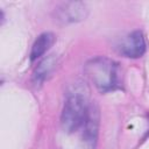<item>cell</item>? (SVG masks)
<instances>
[{"instance_id":"cell-1","label":"cell","mask_w":149,"mask_h":149,"mask_svg":"<svg viewBox=\"0 0 149 149\" xmlns=\"http://www.w3.org/2000/svg\"><path fill=\"white\" fill-rule=\"evenodd\" d=\"M87 79L100 91L109 92L121 87L122 71L118 62L107 57H94L84 66Z\"/></svg>"},{"instance_id":"cell-2","label":"cell","mask_w":149,"mask_h":149,"mask_svg":"<svg viewBox=\"0 0 149 149\" xmlns=\"http://www.w3.org/2000/svg\"><path fill=\"white\" fill-rule=\"evenodd\" d=\"M88 106L90 102L83 91L74 90L69 93L61 115L62 128L68 133L78 130L85 121Z\"/></svg>"},{"instance_id":"cell-3","label":"cell","mask_w":149,"mask_h":149,"mask_svg":"<svg viewBox=\"0 0 149 149\" xmlns=\"http://www.w3.org/2000/svg\"><path fill=\"white\" fill-rule=\"evenodd\" d=\"M83 140L88 149H94L99 130V108L95 104L91 102L87 109L85 121L83 123Z\"/></svg>"},{"instance_id":"cell-4","label":"cell","mask_w":149,"mask_h":149,"mask_svg":"<svg viewBox=\"0 0 149 149\" xmlns=\"http://www.w3.org/2000/svg\"><path fill=\"white\" fill-rule=\"evenodd\" d=\"M119 51L129 58H139L146 52V41L142 31L135 30L121 40Z\"/></svg>"},{"instance_id":"cell-5","label":"cell","mask_w":149,"mask_h":149,"mask_svg":"<svg viewBox=\"0 0 149 149\" xmlns=\"http://www.w3.org/2000/svg\"><path fill=\"white\" fill-rule=\"evenodd\" d=\"M57 20L62 22H77L81 21L87 16V7L80 1L63 2L56 9Z\"/></svg>"},{"instance_id":"cell-6","label":"cell","mask_w":149,"mask_h":149,"mask_svg":"<svg viewBox=\"0 0 149 149\" xmlns=\"http://www.w3.org/2000/svg\"><path fill=\"white\" fill-rule=\"evenodd\" d=\"M56 37L52 33H43L41 34L34 42L33 47H31V51H30V61L34 62L37 58H40L42 55H44L55 43Z\"/></svg>"},{"instance_id":"cell-7","label":"cell","mask_w":149,"mask_h":149,"mask_svg":"<svg viewBox=\"0 0 149 149\" xmlns=\"http://www.w3.org/2000/svg\"><path fill=\"white\" fill-rule=\"evenodd\" d=\"M55 65H56V59H55L54 56L44 58L36 66V69L33 73V83L35 85H41L47 79V77L52 72Z\"/></svg>"}]
</instances>
